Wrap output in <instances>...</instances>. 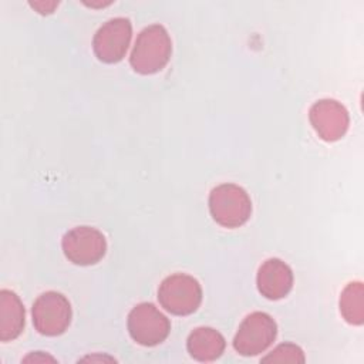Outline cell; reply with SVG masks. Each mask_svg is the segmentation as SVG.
I'll use <instances>...</instances> for the list:
<instances>
[{
	"label": "cell",
	"instance_id": "1",
	"mask_svg": "<svg viewBox=\"0 0 364 364\" xmlns=\"http://www.w3.org/2000/svg\"><path fill=\"white\" fill-rule=\"evenodd\" d=\"M171 53L172 41L166 28L161 24H151L138 34L129 63L139 74H155L168 64Z\"/></svg>",
	"mask_w": 364,
	"mask_h": 364
},
{
	"label": "cell",
	"instance_id": "2",
	"mask_svg": "<svg viewBox=\"0 0 364 364\" xmlns=\"http://www.w3.org/2000/svg\"><path fill=\"white\" fill-rule=\"evenodd\" d=\"M209 210L216 223L233 229L247 222L252 213V202L242 186L222 183L210 191Z\"/></svg>",
	"mask_w": 364,
	"mask_h": 364
},
{
	"label": "cell",
	"instance_id": "3",
	"mask_svg": "<svg viewBox=\"0 0 364 364\" xmlns=\"http://www.w3.org/2000/svg\"><path fill=\"white\" fill-rule=\"evenodd\" d=\"M161 306L175 316H188L198 310L202 301L199 282L185 273H175L165 277L158 289Z\"/></svg>",
	"mask_w": 364,
	"mask_h": 364
},
{
	"label": "cell",
	"instance_id": "4",
	"mask_svg": "<svg viewBox=\"0 0 364 364\" xmlns=\"http://www.w3.org/2000/svg\"><path fill=\"white\" fill-rule=\"evenodd\" d=\"M36 330L48 337L63 334L71 323V306L67 297L58 291L40 294L31 310Z\"/></svg>",
	"mask_w": 364,
	"mask_h": 364
},
{
	"label": "cell",
	"instance_id": "5",
	"mask_svg": "<svg viewBox=\"0 0 364 364\" xmlns=\"http://www.w3.org/2000/svg\"><path fill=\"white\" fill-rule=\"evenodd\" d=\"M277 334L276 321L263 311L246 316L233 338V347L240 355H257L272 346Z\"/></svg>",
	"mask_w": 364,
	"mask_h": 364
},
{
	"label": "cell",
	"instance_id": "6",
	"mask_svg": "<svg viewBox=\"0 0 364 364\" xmlns=\"http://www.w3.org/2000/svg\"><path fill=\"white\" fill-rule=\"evenodd\" d=\"M129 336L145 347L161 344L169 334L171 323L152 303H139L128 314Z\"/></svg>",
	"mask_w": 364,
	"mask_h": 364
},
{
	"label": "cell",
	"instance_id": "7",
	"mask_svg": "<svg viewBox=\"0 0 364 364\" xmlns=\"http://www.w3.org/2000/svg\"><path fill=\"white\" fill-rule=\"evenodd\" d=\"M61 246L65 257L80 266L98 263L107 252L104 235L91 226L73 228L64 235Z\"/></svg>",
	"mask_w": 364,
	"mask_h": 364
},
{
	"label": "cell",
	"instance_id": "8",
	"mask_svg": "<svg viewBox=\"0 0 364 364\" xmlns=\"http://www.w3.org/2000/svg\"><path fill=\"white\" fill-rule=\"evenodd\" d=\"M132 36L131 21L125 17H115L104 23L92 38V48L97 58L107 64L124 58Z\"/></svg>",
	"mask_w": 364,
	"mask_h": 364
},
{
	"label": "cell",
	"instance_id": "9",
	"mask_svg": "<svg viewBox=\"0 0 364 364\" xmlns=\"http://www.w3.org/2000/svg\"><path fill=\"white\" fill-rule=\"evenodd\" d=\"M309 119L316 134L327 142L343 138L350 124L347 109L331 98H323L314 102L309 111Z\"/></svg>",
	"mask_w": 364,
	"mask_h": 364
},
{
	"label": "cell",
	"instance_id": "10",
	"mask_svg": "<svg viewBox=\"0 0 364 364\" xmlns=\"http://www.w3.org/2000/svg\"><path fill=\"white\" fill-rule=\"evenodd\" d=\"M257 289L269 300H279L289 294L293 287V272L280 259L272 257L262 263L257 270Z\"/></svg>",
	"mask_w": 364,
	"mask_h": 364
},
{
	"label": "cell",
	"instance_id": "11",
	"mask_svg": "<svg viewBox=\"0 0 364 364\" xmlns=\"http://www.w3.org/2000/svg\"><path fill=\"white\" fill-rule=\"evenodd\" d=\"M24 328V306L18 296L7 289L0 291V340L17 338Z\"/></svg>",
	"mask_w": 364,
	"mask_h": 364
},
{
	"label": "cell",
	"instance_id": "12",
	"mask_svg": "<svg viewBox=\"0 0 364 364\" xmlns=\"http://www.w3.org/2000/svg\"><path fill=\"white\" fill-rule=\"evenodd\" d=\"M223 336L212 327H198L195 328L186 341V348L198 361H213L222 355L225 351Z\"/></svg>",
	"mask_w": 364,
	"mask_h": 364
},
{
	"label": "cell",
	"instance_id": "13",
	"mask_svg": "<svg viewBox=\"0 0 364 364\" xmlns=\"http://www.w3.org/2000/svg\"><path fill=\"white\" fill-rule=\"evenodd\" d=\"M340 311L344 320L354 326L364 321V287L361 282L348 283L340 294Z\"/></svg>",
	"mask_w": 364,
	"mask_h": 364
},
{
	"label": "cell",
	"instance_id": "14",
	"mask_svg": "<svg viewBox=\"0 0 364 364\" xmlns=\"http://www.w3.org/2000/svg\"><path fill=\"white\" fill-rule=\"evenodd\" d=\"M263 363H304L303 350L291 343L277 346L272 353L262 358Z\"/></svg>",
	"mask_w": 364,
	"mask_h": 364
},
{
	"label": "cell",
	"instance_id": "15",
	"mask_svg": "<svg viewBox=\"0 0 364 364\" xmlns=\"http://www.w3.org/2000/svg\"><path fill=\"white\" fill-rule=\"evenodd\" d=\"M30 6L40 14H50L58 6V1H30Z\"/></svg>",
	"mask_w": 364,
	"mask_h": 364
},
{
	"label": "cell",
	"instance_id": "16",
	"mask_svg": "<svg viewBox=\"0 0 364 364\" xmlns=\"http://www.w3.org/2000/svg\"><path fill=\"white\" fill-rule=\"evenodd\" d=\"M40 354V351H37V353H34V354H31V355H28V357H26L24 358V361H55L53 357H50V355H38Z\"/></svg>",
	"mask_w": 364,
	"mask_h": 364
}]
</instances>
